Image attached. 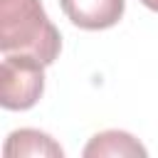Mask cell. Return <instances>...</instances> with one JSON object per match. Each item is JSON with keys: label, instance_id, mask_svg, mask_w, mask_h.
<instances>
[{"label": "cell", "instance_id": "cell-6", "mask_svg": "<svg viewBox=\"0 0 158 158\" xmlns=\"http://www.w3.org/2000/svg\"><path fill=\"white\" fill-rule=\"evenodd\" d=\"M141 2H143L146 7H151V10H156V12H158V0H141Z\"/></svg>", "mask_w": 158, "mask_h": 158}, {"label": "cell", "instance_id": "cell-2", "mask_svg": "<svg viewBox=\"0 0 158 158\" xmlns=\"http://www.w3.org/2000/svg\"><path fill=\"white\" fill-rule=\"evenodd\" d=\"M44 91V64L30 54H5L0 64V104L10 111L32 109Z\"/></svg>", "mask_w": 158, "mask_h": 158}, {"label": "cell", "instance_id": "cell-5", "mask_svg": "<svg viewBox=\"0 0 158 158\" xmlns=\"http://www.w3.org/2000/svg\"><path fill=\"white\" fill-rule=\"evenodd\" d=\"M86 158H99V156H146V148L126 131H104L96 133L86 148H84Z\"/></svg>", "mask_w": 158, "mask_h": 158}, {"label": "cell", "instance_id": "cell-3", "mask_svg": "<svg viewBox=\"0 0 158 158\" xmlns=\"http://www.w3.org/2000/svg\"><path fill=\"white\" fill-rule=\"evenodd\" d=\"M64 15L81 30H106L114 27L126 2L123 0H59Z\"/></svg>", "mask_w": 158, "mask_h": 158}, {"label": "cell", "instance_id": "cell-1", "mask_svg": "<svg viewBox=\"0 0 158 158\" xmlns=\"http://www.w3.org/2000/svg\"><path fill=\"white\" fill-rule=\"evenodd\" d=\"M2 54H30L44 67L59 57L62 37L40 0H0Z\"/></svg>", "mask_w": 158, "mask_h": 158}, {"label": "cell", "instance_id": "cell-4", "mask_svg": "<svg viewBox=\"0 0 158 158\" xmlns=\"http://www.w3.org/2000/svg\"><path fill=\"white\" fill-rule=\"evenodd\" d=\"M5 158H15V156H49V158H62L64 151L59 143L52 141V136L35 131V128H20L12 131L5 141L2 148Z\"/></svg>", "mask_w": 158, "mask_h": 158}]
</instances>
